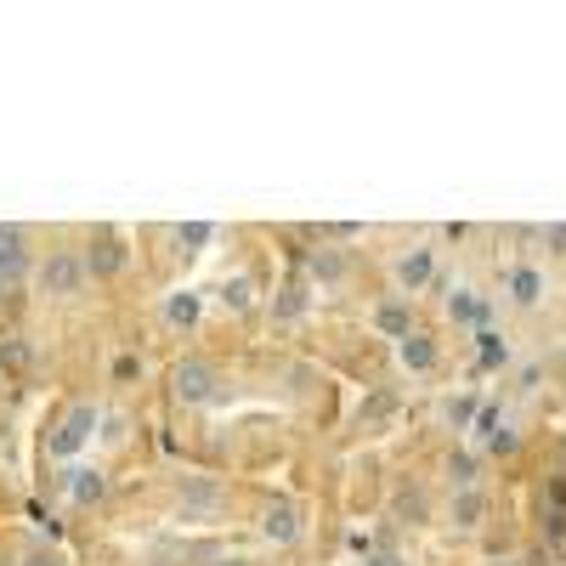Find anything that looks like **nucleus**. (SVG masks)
<instances>
[{"mask_svg":"<svg viewBox=\"0 0 566 566\" xmlns=\"http://www.w3.org/2000/svg\"><path fill=\"white\" fill-rule=\"evenodd\" d=\"M97 424H103L97 402H63L52 413V424H45V453L52 459H80L91 448V437H97Z\"/></svg>","mask_w":566,"mask_h":566,"instance_id":"nucleus-1","label":"nucleus"},{"mask_svg":"<svg viewBox=\"0 0 566 566\" xmlns=\"http://www.w3.org/2000/svg\"><path fill=\"white\" fill-rule=\"evenodd\" d=\"M170 397H176L181 408H210V402L221 397V368H216L210 357H181V363L170 368Z\"/></svg>","mask_w":566,"mask_h":566,"instance_id":"nucleus-2","label":"nucleus"},{"mask_svg":"<svg viewBox=\"0 0 566 566\" xmlns=\"http://www.w3.org/2000/svg\"><path fill=\"white\" fill-rule=\"evenodd\" d=\"M34 283H40V295H57V301L80 295L85 283H91L85 255H80V250H45L40 266H34Z\"/></svg>","mask_w":566,"mask_h":566,"instance_id":"nucleus-3","label":"nucleus"},{"mask_svg":"<svg viewBox=\"0 0 566 566\" xmlns=\"http://www.w3.org/2000/svg\"><path fill=\"white\" fill-rule=\"evenodd\" d=\"M261 538L266 544H301L306 538V504L290 493H272L261 510Z\"/></svg>","mask_w":566,"mask_h":566,"instance_id":"nucleus-4","label":"nucleus"},{"mask_svg":"<svg viewBox=\"0 0 566 566\" xmlns=\"http://www.w3.org/2000/svg\"><path fill=\"white\" fill-rule=\"evenodd\" d=\"M221 482H210V476H181V488H176V510H181V522H210V515L221 510Z\"/></svg>","mask_w":566,"mask_h":566,"instance_id":"nucleus-5","label":"nucleus"},{"mask_svg":"<svg viewBox=\"0 0 566 566\" xmlns=\"http://www.w3.org/2000/svg\"><path fill=\"white\" fill-rule=\"evenodd\" d=\"M80 255H85V272H91V277H119V272H125V261H130V250H125V239H119L114 227H103V232H97V239H91Z\"/></svg>","mask_w":566,"mask_h":566,"instance_id":"nucleus-6","label":"nucleus"},{"mask_svg":"<svg viewBox=\"0 0 566 566\" xmlns=\"http://www.w3.org/2000/svg\"><path fill=\"white\" fill-rule=\"evenodd\" d=\"M488 510H493L488 488H453V493H448V527L476 533V527L488 522Z\"/></svg>","mask_w":566,"mask_h":566,"instance_id":"nucleus-7","label":"nucleus"},{"mask_svg":"<svg viewBox=\"0 0 566 566\" xmlns=\"http://www.w3.org/2000/svg\"><path fill=\"white\" fill-rule=\"evenodd\" d=\"M391 272H397V290H402V295H419L424 283L437 277V250H431V244H413L408 255H397Z\"/></svg>","mask_w":566,"mask_h":566,"instance_id":"nucleus-8","label":"nucleus"},{"mask_svg":"<svg viewBox=\"0 0 566 566\" xmlns=\"http://www.w3.org/2000/svg\"><path fill=\"white\" fill-rule=\"evenodd\" d=\"M504 295H510L515 306H538V301L549 295V277H544V266H533V261H515V266L504 272Z\"/></svg>","mask_w":566,"mask_h":566,"instance_id":"nucleus-9","label":"nucleus"},{"mask_svg":"<svg viewBox=\"0 0 566 566\" xmlns=\"http://www.w3.org/2000/svg\"><path fill=\"white\" fill-rule=\"evenodd\" d=\"M397 357L408 374H437L442 368V340L431 335V328H413L408 340H397Z\"/></svg>","mask_w":566,"mask_h":566,"instance_id":"nucleus-10","label":"nucleus"},{"mask_svg":"<svg viewBox=\"0 0 566 566\" xmlns=\"http://www.w3.org/2000/svg\"><path fill=\"white\" fill-rule=\"evenodd\" d=\"M374 328H380V335H391V340H408V335H413V306H408V295H386L380 306H374Z\"/></svg>","mask_w":566,"mask_h":566,"instance_id":"nucleus-11","label":"nucleus"},{"mask_svg":"<svg viewBox=\"0 0 566 566\" xmlns=\"http://www.w3.org/2000/svg\"><path fill=\"white\" fill-rule=\"evenodd\" d=\"M165 323H170V328H199V323H205V301H199L193 290H170V295H165Z\"/></svg>","mask_w":566,"mask_h":566,"instance_id":"nucleus-12","label":"nucleus"},{"mask_svg":"<svg viewBox=\"0 0 566 566\" xmlns=\"http://www.w3.org/2000/svg\"><path fill=\"white\" fill-rule=\"evenodd\" d=\"M476 437H482L488 453H515V442H522V437H515V424H504L499 413H482L476 419Z\"/></svg>","mask_w":566,"mask_h":566,"instance_id":"nucleus-13","label":"nucleus"},{"mask_svg":"<svg viewBox=\"0 0 566 566\" xmlns=\"http://www.w3.org/2000/svg\"><path fill=\"white\" fill-rule=\"evenodd\" d=\"M448 488H482V459L464 453V448H453V453H448Z\"/></svg>","mask_w":566,"mask_h":566,"instance_id":"nucleus-14","label":"nucleus"},{"mask_svg":"<svg viewBox=\"0 0 566 566\" xmlns=\"http://www.w3.org/2000/svg\"><path fill=\"white\" fill-rule=\"evenodd\" d=\"M103 493H108V476H103V470H85V464H80L74 476H69V499H74V504H97Z\"/></svg>","mask_w":566,"mask_h":566,"instance_id":"nucleus-15","label":"nucleus"},{"mask_svg":"<svg viewBox=\"0 0 566 566\" xmlns=\"http://www.w3.org/2000/svg\"><path fill=\"white\" fill-rule=\"evenodd\" d=\"M221 301H227L232 312H250V306H255V283H250V277H227V283H221Z\"/></svg>","mask_w":566,"mask_h":566,"instance_id":"nucleus-16","label":"nucleus"},{"mask_svg":"<svg viewBox=\"0 0 566 566\" xmlns=\"http://www.w3.org/2000/svg\"><path fill=\"white\" fill-rule=\"evenodd\" d=\"M448 312H453L459 323H476V317H488V306H482L476 295H470V290H459V295L448 301Z\"/></svg>","mask_w":566,"mask_h":566,"instance_id":"nucleus-17","label":"nucleus"},{"mask_svg":"<svg viewBox=\"0 0 566 566\" xmlns=\"http://www.w3.org/2000/svg\"><path fill=\"white\" fill-rule=\"evenodd\" d=\"M216 239V227L210 221H187V227H176V244H193V255H199V244H210Z\"/></svg>","mask_w":566,"mask_h":566,"instance_id":"nucleus-18","label":"nucleus"},{"mask_svg":"<svg viewBox=\"0 0 566 566\" xmlns=\"http://www.w3.org/2000/svg\"><path fill=\"white\" fill-rule=\"evenodd\" d=\"M130 380H142V357H114V386H130Z\"/></svg>","mask_w":566,"mask_h":566,"instance_id":"nucleus-19","label":"nucleus"},{"mask_svg":"<svg viewBox=\"0 0 566 566\" xmlns=\"http://www.w3.org/2000/svg\"><path fill=\"white\" fill-rule=\"evenodd\" d=\"M538 239H544V250H549V255H560V261H566V221H549V227L538 232Z\"/></svg>","mask_w":566,"mask_h":566,"instance_id":"nucleus-20","label":"nucleus"},{"mask_svg":"<svg viewBox=\"0 0 566 566\" xmlns=\"http://www.w3.org/2000/svg\"><path fill=\"white\" fill-rule=\"evenodd\" d=\"M23 566H69V560H63L57 549H45V544H34V549L23 555Z\"/></svg>","mask_w":566,"mask_h":566,"instance_id":"nucleus-21","label":"nucleus"},{"mask_svg":"<svg viewBox=\"0 0 566 566\" xmlns=\"http://www.w3.org/2000/svg\"><path fill=\"white\" fill-rule=\"evenodd\" d=\"M306 312V295L301 290H283V301H277V317H301Z\"/></svg>","mask_w":566,"mask_h":566,"instance_id":"nucleus-22","label":"nucleus"},{"mask_svg":"<svg viewBox=\"0 0 566 566\" xmlns=\"http://www.w3.org/2000/svg\"><path fill=\"white\" fill-rule=\"evenodd\" d=\"M363 566H408V555L402 549H374V555H363Z\"/></svg>","mask_w":566,"mask_h":566,"instance_id":"nucleus-23","label":"nucleus"},{"mask_svg":"<svg viewBox=\"0 0 566 566\" xmlns=\"http://www.w3.org/2000/svg\"><path fill=\"white\" fill-rule=\"evenodd\" d=\"M397 510H402V515H424V493H402Z\"/></svg>","mask_w":566,"mask_h":566,"instance_id":"nucleus-24","label":"nucleus"},{"mask_svg":"<svg viewBox=\"0 0 566 566\" xmlns=\"http://www.w3.org/2000/svg\"><path fill=\"white\" fill-rule=\"evenodd\" d=\"M210 566H250L244 555H221V560H210Z\"/></svg>","mask_w":566,"mask_h":566,"instance_id":"nucleus-25","label":"nucleus"},{"mask_svg":"<svg viewBox=\"0 0 566 566\" xmlns=\"http://www.w3.org/2000/svg\"><path fill=\"white\" fill-rule=\"evenodd\" d=\"M488 566H515V560H488Z\"/></svg>","mask_w":566,"mask_h":566,"instance_id":"nucleus-26","label":"nucleus"}]
</instances>
